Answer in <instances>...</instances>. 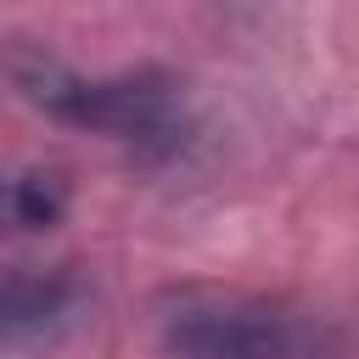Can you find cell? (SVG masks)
I'll return each instance as SVG.
<instances>
[{
	"label": "cell",
	"instance_id": "obj_1",
	"mask_svg": "<svg viewBox=\"0 0 359 359\" xmlns=\"http://www.w3.org/2000/svg\"><path fill=\"white\" fill-rule=\"evenodd\" d=\"M11 79L17 90L50 112L56 123H73V129H90L146 163H174L191 151L196 140V123H191V107L180 95V84L168 73H107V79H90V73H73L50 56H17L11 62Z\"/></svg>",
	"mask_w": 359,
	"mask_h": 359
},
{
	"label": "cell",
	"instance_id": "obj_2",
	"mask_svg": "<svg viewBox=\"0 0 359 359\" xmlns=\"http://www.w3.org/2000/svg\"><path fill=\"white\" fill-rule=\"evenodd\" d=\"M168 359H348V331L292 297L185 286L157 303Z\"/></svg>",
	"mask_w": 359,
	"mask_h": 359
},
{
	"label": "cell",
	"instance_id": "obj_3",
	"mask_svg": "<svg viewBox=\"0 0 359 359\" xmlns=\"http://www.w3.org/2000/svg\"><path fill=\"white\" fill-rule=\"evenodd\" d=\"M84 303V280L73 269H6L0 275V348L39 342L62 331Z\"/></svg>",
	"mask_w": 359,
	"mask_h": 359
},
{
	"label": "cell",
	"instance_id": "obj_4",
	"mask_svg": "<svg viewBox=\"0 0 359 359\" xmlns=\"http://www.w3.org/2000/svg\"><path fill=\"white\" fill-rule=\"evenodd\" d=\"M67 208V185L50 168H28V174H0V224L11 230H45L56 224Z\"/></svg>",
	"mask_w": 359,
	"mask_h": 359
}]
</instances>
